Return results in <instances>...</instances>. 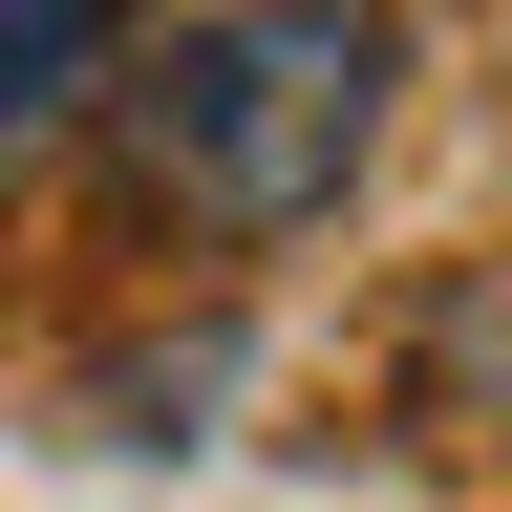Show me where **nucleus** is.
<instances>
[{"label": "nucleus", "instance_id": "f257e3e1", "mask_svg": "<svg viewBox=\"0 0 512 512\" xmlns=\"http://www.w3.org/2000/svg\"><path fill=\"white\" fill-rule=\"evenodd\" d=\"M384 86H406V43L384 22H171L128 128H150V192L214 235H299L342 214V171L384 150Z\"/></svg>", "mask_w": 512, "mask_h": 512}, {"label": "nucleus", "instance_id": "f03ea898", "mask_svg": "<svg viewBox=\"0 0 512 512\" xmlns=\"http://www.w3.org/2000/svg\"><path fill=\"white\" fill-rule=\"evenodd\" d=\"M86 64H107V22H64V0H0V150H22V128L86 86Z\"/></svg>", "mask_w": 512, "mask_h": 512}]
</instances>
